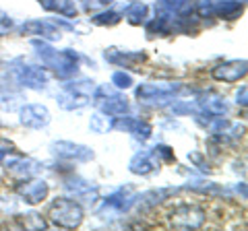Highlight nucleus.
Masks as SVG:
<instances>
[{"mask_svg": "<svg viewBox=\"0 0 248 231\" xmlns=\"http://www.w3.org/2000/svg\"><path fill=\"white\" fill-rule=\"evenodd\" d=\"M240 74H244V64L242 62H236L234 66L232 64H226V66H221V68H217L215 71V76L217 79H223V81H236Z\"/></svg>", "mask_w": 248, "mask_h": 231, "instance_id": "f257e3e1", "label": "nucleus"}]
</instances>
